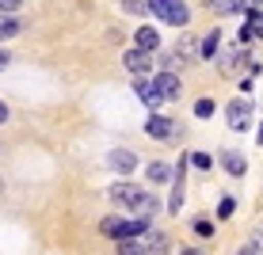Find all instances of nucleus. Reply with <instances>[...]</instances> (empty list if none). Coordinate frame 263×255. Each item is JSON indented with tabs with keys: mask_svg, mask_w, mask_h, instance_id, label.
<instances>
[{
	"mask_svg": "<svg viewBox=\"0 0 263 255\" xmlns=\"http://www.w3.org/2000/svg\"><path fill=\"white\" fill-rule=\"evenodd\" d=\"M111 202H119L122 209H134L138 217H153L160 209V202L149 194V190H141V187H134V183H115L111 187Z\"/></svg>",
	"mask_w": 263,
	"mask_h": 255,
	"instance_id": "f257e3e1",
	"label": "nucleus"
},
{
	"mask_svg": "<svg viewBox=\"0 0 263 255\" xmlns=\"http://www.w3.org/2000/svg\"><path fill=\"white\" fill-rule=\"evenodd\" d=\"M183 171H187V156L176 164V171H172V198H168V213H179V209H183Z\"/></svg>",
	"mask_w": 263,
	"mask_h": 255,
	"instance_id": "20e7f679",
	"label": "nucleus"
},
{
	"mask_svg": "<svg viewBox=\"0 0 263 255\" xmlns=\"http://www.w3.org/2000/svg\"><path fill=\"white\" fill-rule=\"evenodd\" d=\"M214 111H217L214 99H198V103H195V118H210Z\"/></svg>",
	"mask_w": 263,
	"mask_h": 255,
	"instance_id": "5701e85b",
	"label": "nucleus"
},
{
	"mask_svg": "<svg viewBox=\"0 0 263 255\" xmlns=\"http://www.w3.org/2000/svg\"><path fill=\"white\" fill-rule=\"evenodd\" d=\"M237 255H252V248H240V251H237Z\"/></svg>",
	"mask_w": 263,
	"mask_h": 255,
	"instance_id": "2f4dec72",
	"label": "nucleus"
},
{
	"mask_svg": "<svg viewBox=\"0 0 263 255\" xmlns=\"http://www.w3.org/2000/svg\"><path fill=\"white\" fill-rule=\"evenodd\" d=\"M244 27L252 31V38H263V12L256 8V12H248V19H244Z\"/></svg>",
	"mask_w": 263,
	"mask_h": 255,
	"instance_id": "a211bd4d",
	"label": "nucleus"
},
{
	"mask_svg": "<svg viewBox=\"0 0 263 255\" xmlns=\"http://www.w3.org/2000/svg\"><path fill=\"white\" fill-rule=\"evenodd\" d=\"M149 12L168 27H187L191 23V8H187L183 0H149Z\"/></svg>",
	"mask_w": 263,
	"mask_h": 255,
	"instance_id": "f03ea898",
	"label": "nucleus"
},
{
	"mask_svg": "<svg viewBox=\"0 0 263 255\" xmlns=\"http://www.w3.org/2000/svg\"><path fill=\"white\" fill-rule=\"evenodd\" d=\"M176 61H179L176 53H160V65H164V69H176Z\"/></svg>",
	"mask_w": 263,
	"mask_h": 255,
	"instance_id": "cd10ccee",
	"label": "nucleus"
},
{
	"mask_svg": "<svg viewBox=\"0 0 263 255\" xmlns=\"http://www.w3.org/2000/svg\"><path fill=\"white\" fill-rule=\"evenodd\" d=\"M8 65H12V53H8V50H0V69H8Z\"/></svg>",
	"mask_w": 263,
	"mask_h": 255,
	"instance_id": "c85d7f7f",
	"label": "nucleus"
},
{
	"mask_svg": "<svg viewBox=\"0 0 263 255\" xmlns=\"http://www.w3.org/2000/svg\"><path fill=\"white\" fill-rule=\"evenodd\" d=\"M145 248H149V251H168V236L164 232H145Z\"/></svg>",
	"mask_w": 263,
	"mask_h": 255,
	"instance_id": "f3484780",
	"label": "nucleus"
},
{
	"mask_svg": "<svg viewBox=\"0 0 263 255\" xmlns=\"http://www.w3.org/2000/svg\"><path fill=\"white\" fill-rule=\"evenodd\" d=\"M244 4H248V0H217L214 12H217V15H233V12H240Z\"/></svg>",
	"mask_w": 263,
	"mask_h": 255,
	"instance_id": "6ab92c4d",
	"label": "nucleus"
},
{
	"mask_svg": "<svg viewBox=\"0 0 263 255\" xmlns=\"http://www.w3.org/2000/svg\"><path fill=\"white\" fill-rule=\"evenodd\" d=\"M20 4H23V0H0V12L12 15V12H20Z\"/></svg>",
	"mask_w": 263,
	"mask_h": 255,
	"instance_id": "a878e982",
	"label": "nucleus"
},
{
	"mask_svg": "<svg viewBox=\"0 0 263 255\" xmlns=\"http://www.w3.org/2000/svg\"><path fill=\"white\" fill-rule=\"evenodd\" d=\"M248 4H252V8H259V4H263V0H248Z\"/></svg>",
	"mask_w": 263,
	"mask_h": 255,
	"instance_id": "473e14b6",
	"label": "nucleus"
},
{
	"mask_svg": "<svg viewBox=\"0 0 263 255\" xmlns=\"http://www.w3.org/2000/svg\"><path fill=\"white\" fill-rule=\"evenodd\" d=\"M107 160H111V168H115V171H122V175H130V171L138 168V156H134L130 149H115Z\"/></svg>",
	"mask_w": 263,
	"mask_h": 255,
	"instance_id": "1a4fd4ad",
	"label": "nucleus"
},
{
	"mask_svg": "<svg viewBox=\"0 0 263 255\" xmlns=\"http://www.w3.org/2000/svg\"><path fill=\"white\" fill-rule=\"evenodd\" d=\"M259 141H263V126H259Z\"/></svg>",
	"mask_w": 263,
	"mask_h": 255,
	"instance_id": "f704fd0d",
	"label": "nucleus"
},
{
	"mask_svg": "<svg viewBox=\"0 0 263 255\" xmlns=\"http://www.w3.org/2000/svg\"><path fill=\"white\" fill-rule=\"evenodd\" d=\"M122 65L130 69V72H138V76H145V72H153V53L134 46V50H126V53H122Z\"/></svg>",
	"mask_w": 263,
	"mask_h": 255,
	"instance_id": "39448f33",
	"label": "nucleus"
},
{
	"mask_svg": "<svg viewBox=\"0 0 263 255\" xmlns=\"http://www.w3.org/2000/svg\"><path fill=\"white\" fill-rule=\"evenodd\" d=\"M206 4H210V8H214V4H217V0H206Z\"/></svg>",
	"mask_w": 263,
	"mask_h": 255,
	"instance_id": "72a5a7b5",
	"label": "nucleus"
},
{
	"mask_svg": "<svg viewBox=\"0 0 263 255\" xmlns=\"http://www.w3.org/2000/svg\"><path fill=\"white\" fill-rule=\"evenodd\" d=\"M183 255H202V251H198V248H183Z\"/></svg>",
	"mask_w": 263,
	"mask_h": 255,
	"instance_id": "7c9ffc66",
	"label": "nucleus"
},
{
	"mask_svg": "<svg viewBox=\"0 0 263 255\" xmlns=\"http://www.w3.org/2000/svg\"><path fill=\"white\" fill-rule=\"evenodd\" d=\"M191 164H195V168H202V171H206V168H210V164H214V160H210V156H206V152H195V156H191Z\"/></svg>",
	"mask_w": 263,
	"mask_h": 255,
	"instance_id": "393cba45",
	"label": "nucleus"
},
{
	"mask_svg": "<svg viewBox=\"0 0 263 255\" xmlns=\"http://www.w3.org/2000/svg\"><path fill=\"white\" fill-rule=\"evenodd\" d=\"M172 171H176V168H168L164 160H153L149 168H145V175H149L153 183H172Z\"/></svg>",
	"mask_w": 263,
	"mask_h": 255,
	"instance_id": "ddd939ff",
	"label": "nucleus"
},
{
	"mask_svg": "<svg viewBox=\"0 0 263 255\" xmlns=\"http://www.w3.org/2000/svg\"><path fill=\"white\" fill-rule=\"evenodd\" d=\"M217 46H221V31L214 27V31L198 42V57H202V61H214V57H217Z\"/></svg>",
	"mask_w": 263,
	"mask_h": 255,
	"instance_id": "9b49d317",
	"label": "nucleus"
},
{
	"mask_svg": "<svg viewBox=\"0 0 263 255\" xmlns=\"http://www.w3.org/2000/svg\"><path fill=\"white\" fill-rule=\"evenodd\" d=\"M233 209H237V202H233V198H221V206H217V217H233Z\"/></svg>",
	"mask_w": 263,
	"mask_h": 255,
	"instance_id": "b1692460",
	"label": "nucleus"
},
{
	"mask_svg": "<svg viewBox=\"0 0 263 255\" xmlns=\"http://www.w3.org/2000/svg\"><path fill=\"white\" fill-rule=\"evenodd\" d=\"M217 160H221V168L229 171V175H244V171H248V160H244L240 152H233V149H221Z\"/></svg>",
	"mask_w": 263,
	"mask_h": 255,
	"instance_id": "9d476101",
	"label": "nucleus"
},
{
	"mask_svg": "<svg viewBox=\"0 0 263 255\" xmlns=\"http://www.w3.org/2000/svg\"><path fill=\"white\" fill-rule=\"evenodd\" d=\"M8 122V103H0V126Z\"/></svg>",
	"mask_w": 263,
	"mask_h": 255,
	"instance_id": "c756f323",
	"label": "nucleus"
},
{
	"mask_svg": "<svg viewBox=\"0 0 263 255\" xmlns=\"http://www.w3.org/2000/svg\"><path fill=\"white\" fill-rule=\"evenodd\" d=\"M145 133H149V138H172V133H176V126H172V118H164V114H149Z\"/></svg>",
	"mask_w": 263,
	"mask_h": 255,
	"instance_id": "6e6552de",
	"label": "nucleus"
},
{
	"mask_svg": "<svg viewBox=\"0 0 263 255\" xmlns=\"http://www.w3.org/2000/svg\"><path fill=\"white\" fill-rule=\"evenodd\" d=\"M225 114H229V130H248L252 126V103L248 99H233L229 107H225Z\"/></svg>",
	"mask_w": 263,
	"mask_h": 255,
	"instance_id": "7ed1b4c3",
	"label": "nucleus"
},
{
	"mask_svg": "<svg viewBox=\"0 0 263 255\" xmlns=\"http://www.w3.org/2000/svg\"><path fill=\"white\" fill-rule=\"evenodd\" d=\"M134 92H138V99H141L145 107H160V103H164V99H160V92L153 88V80H145V76L134 80Z\"/></svg>",
	"mask_w": 263,
	"mask_h": 255,
	"instance_id": "0eeeda50",
	"label": "nucleus"
},
{
	"mask_svg": "<svg viewBox=\"0 0 263 255\" xmlns=\"http://www.w3.org/2000/svg\"><path fill=\"white\" fill-rule=\"evenodd\" d=\"M138 50H149V53H157V50H160V34H157V27H141V31H138Z\"/></svg>",
	"mask_w": 263,
	"mask_h": 255,
	"instance_id": "f8f14e48",
	"label": "nucleus"
},
{
	"mask_svg": "<svg viewBox=\"0 0 263 255\" xmlns=\"http://www.w3.org/2000/svg\"><path fill=\"white\" fill-rule=\"evenodd\" d=\"M119 255H149V248L138 236H126V240H119Z\"/></svg>",
	"mask_w": 263,
	"mask_h": 255,
	"instance_id": "dca6fc26",
	"label": "nucleus"
},
{
	"mask_svg": "<svg viewBox=\"0 0 263 255\" xmlns=\"http://www.w3.org/2000/svg\"><path fill=\"white\" fill-rule=\"evenodd\" d=\"M122 12H130V15H145V12H149V0H122Z\"/></svg>",
	"mask_w": 263,
	"mask_h": 255,
	"instance_id": "aec40b11",
	"label": "nucleus"
},
{
	"mask_svg": "<svg viewBox=\"0 0 263 255\" xmlns=\"http://www.w3.org/2000/svg\"><path fill=\"white\" fill-rule=\"evenodd\" d=\"M191 53H195V38H191V34H183V38L176 42V57H191Z\"/></svg>",
	"mask_w": 263,
	"mask_h": 255,
	"instance_id": "412c9836",
	"label": "nucleus"
},
{
	"mask_svg": "<svg viewBox=\"0 0 263 255\" xmlns=\"http://www.w3.org/2000/svg\"><path fill=\"white\" fill-rule=\"evenodd\" d=\"M20 19H15V15H8V12H0V42L4 38H15V34H20Z\"/></svg>",
	"mask_w": 263,
	"mask_h": 255,
	"instance_id": "4468645a",
	"label": "nucleus"
},
{
	"mask_svg": "<svg viewBox=\"0 0 263 255\" xmlns=\"http://www.w3.org/2000/svg\"><path fill=\"white\" fill-rule=\"evenodd\" d=\"M153 88L160 92V99H179V88H183V84H179V76L172 69H164V72L153 76Z\"/></svg>",
	"mask_w": 263,
	"mask_h": 255,
	"instance_id": "423d86ee",
	"label": "nucleus"
},
{
	"mask_svg": "<svg viewBox=\"0 0 263 255\" xmlns=\"http://www.w3.org/2000/svg\"><path fill=\"white\" fill-rule=\"evenodd\" d=\"M122 221L126 217H103V221H99V232L111 236V240H122Z\"/></svg>",
	"mask_w": 263,
	"mask_h": 255,
	"instance_id": "2eb2a0df",
	"label": "nucleus"
},
{
	"mask_svg": "<svg viewBox=\"0 0 263 255\" xmlns=\"http://www.w3.org/2000/svg\"><path fill=\"white\" fill-rule=\"evenodd\" d=\"M237 61H240V50H237V46L221 53V69H225V72H233V69H237Z\"/></svg>",
	"mask_w": 263,
	"mask_h": 255,
	"instance_id": "4be33fe9",
	"label": "nucleus"
},
{
	"mask_svg": "<svg viewBox=\"0 0 263 255\" xmlns=\"http://www.w3.org/2000/svg\"><path fill=\"white\" fill-rule=\"evenodd\" d=\"M195 232L198 236H214V225L210 221H195Z\"/></svg>",
	"mask_w": 263,
	"mask_h": 255,
	"instance_id": "bb28decb",
	"label": "nucleus"
}]
</instances>
